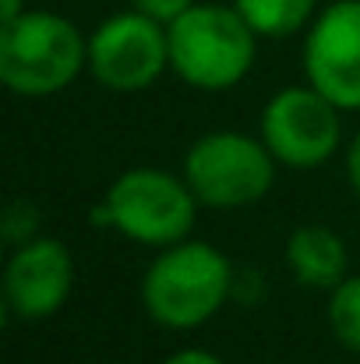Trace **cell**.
I'll return each mask as SVG.
<instances>
[{"label": "cell", "mask_w": 360, "mask_h": 364, "mask_svg": "<svg viewBox=\"0 0 360 364\" xmlns=\"http://www.w3.org/2000/svg\"><path fill=\"white\" fill-rule=\"evenodd\" d=\"M234 290L230 258L209 241H187L159 247L141 276V308L163 329H198L205 326Z\"/></svg>", "instance_id": "obj_1"}, {"label": "cell", "mask_w": 360, "mask_h": 364, "mask_svg": "<svg viewBox=\"0 0 360 364\" xmlns=\"http://www.w3.org/2000/svg\"><path fill=\"white\" fill-rule=\"evenodd\" d=\"M166 36L170 71L202 92H227L240 85L258 60V32L234 4L198 0L166 25Z\"/></svg>", "instance_id": "obj_2"}, {"label": "cell", "mask_w": 360, "mask_h": 364, "mask_svg": "<svg viewBox=\"0 0 360 364\" xmlns=\"http://www.w3.org/2000/svg\"><path fill=\"white\" fill-rule=\"evenodd\" d=\"M85 68L89 39L71 18L25 7L14 21L0 25V82L14 96H57Z\"/></svg>", "instance_id": "obj_3"}, {"label": "cell", "mask_w": 360, "mask_h": 364, "mask_svg": "<svg viewBox=\"0 0 360 364\" xmlns=\"http://www.w3.org/2000/svg\"><path fill=\"white\" fill-rule=\"evenodd\" d=\"M202 202L187 188L184 173H166L156 166L124 170L107 188L99 205V223L114 227L127 241L145 247H170L191 237Z\"/></svg>", "instance_id": "obj_4"}, {"label": "cell", "mask_w": 360, "mask_h": 364, "mask_svg": "<svg viewBox=\"0 0 360 364\" xmlns=\"http://www.w3.org/2000/svg\"><path fill=\"white\" fill-rule=\"evenodd\" d=\"M276 156L244 131H209L184 156V181L205 209H244L276 184Z\"/></svg>", "instance_id": "obj_5"}, {"label": "cell", "mask_w": 360, "mask_h": 364, "mask_svg": "<svg viewBox=\"0 0 360 364\" xmlns=\"http://www.w3.org/2000/svg\"><path fill=\"white\" fill-rule=\"evenodd\" d=\"M339 107L315 85H286L261 110V141L286 170L325 166L343 141Z\"/></svg>", "instance_id": "obj_6"}, {"label": "cell", "mask_w": 360, "mask_h": 364, "mask_svg": "<svg viewBox=\"0 0 360 364\" xmlns=\"http://www.w3.org/2000/svg\"><path fill=\"white\" fill-rule=\"evenodd\" d=\"M170 68L166 25L141 14L117 11L89 36V75L110 92H141Z\"/></svg>", "instance_id": "obj_7"}, {"label": "cell", "mask_w": 360, "mask_h": 364, "mask_svg": "<svg viewBox=\"0 0 360 364\" xmlns=\"http://www.w3.org/2000/svg\"><path fill=\"white\" fill-rule=\"evenodd\" d=\"M304 78L343 114L360 110V0H332L304 36Z\"/></svg>", "instance_id": "obj_8"}, {"label": "cell", "mask_w": 360, "mask_h": 364, "mask_svg": "<svg viewBox=\"0 0 360 364\" xmlns=\"http://www.w3.org/2000/svg\"><path fill=\"white\" fill-rule=\"evenodd\" d=\"M75 287V258L57 237H28L14 244L4 265V308L21 322L57 315Z\"/></svg>", "instance_id": "obj_9"}, {"label": "cell", "mask_w": 360, "mask_h": 364, "mask_svg": "<svg viewBox=\"0 0 360 364\" xmlns=\"http://www.w3.org/2000/svg\"><path fill=\"white\" fill-rule=\"evenodd\" d=\"M286 265L300 287L332 290L347 279V241L322 223H304L286 237Z\"/></svg>", "instance_id": "obj_10"}, {"label": "cell", "mask_w": 360, "mask_h": 364, "mask_svg": "<svg viewBox=\"0 0 360 364\" xmlns=\"http://www.w3.org/2000/svg\"><path fill=\"white\" fill-rule=\"evenodd\" d=\"M244 21L258 32V39H286L304 32L315 14L318 0H234Z\"/></svg>", "instance_id": "obj_11"}, {"label": "cell", "mask_w": 360, "mask_h": 364, "mask_svg": "<svg viewBox=\"0 0 360 364\" xmlns=\"http://www.w3.org/2000/svg\"><path fill=\"white\" fill-rule=\"evenodd\" d=\"M325 318L336 343L360 358V276H347L339 287L329 290Z\"/></svg>", "instance_id": "obj_12"}, {"label": "cell", "mask_w": 360, "mask_h": 364, "mask_svg": "<svg viewBox=\"0 0 360 364\" xmlns=\"http://www.w3.org/2000/svg\"><path fill=\"white\" fill-rule=\"evenodd\" d=\"M195 4H198V0H131L134 11H141V14L163 21V25H173V21H177L187 7H195Z\"/></svg>", "instance_id": "obj_13"}, {"label": "cell", "mask_w": 360, "mask_h": 364, "mask_svg": "<svg viewBox=\"0 0 360 364\" xmlns=\"http://www.w3.org/2000/svg\"><path fill=\"white\" fill-rule=\"evenodd\" d=\"M163 364H227V361L216 358V354L205 350V347H184V350H173Z\"/></svg>", "instance_id": "obj_14"}, {"label": "cell", "mask_w": 360, "mask_h": 364, "mask_svg": "<svg viewBox=\"0 0 360 364\" xmlns=\"http://www.w3.org/2000/svg\"><path fill=\"white\" fill-rule=\"evenodd\" d=\"M347 177H350L354 195L360 198V131L354 134V141H350V149H347Z\"/></svg>", "instance_id": "obj_15"}, {"label": "cell", "mask_w": 360, "mask_h": 364, "mask_svg": "<svg viewBox=\"0 0 360 364\" xmlns=\"http://www.w3.org/2000/svg\"><path fill=\"white\" fill-rule=\"evenodd\" d=\"M21 11H25V0H0V25L4 21H14Z\"/></svg>", "instance_id": "obj_16"}]
</instances>
